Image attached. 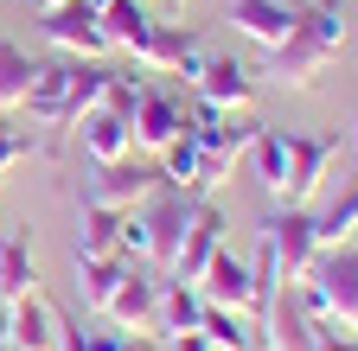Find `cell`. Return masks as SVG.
I'll return each instance as SVG.
<instances>
[{
    "mask_svg": "<svg viewBox=\"0 0 358 351\" xmlns=\"http://www.w3.org/2000/svg\"><path fill=\"white\" fill-rule=\"evenodd\" d=\"M345 38H352V20H345L339 0H307V7L294 13L288 45L262 52V58H268V77L288 83V90H307V83H320L327 64L345 52Z\"/></svg>",
    "mask_w": 358,
    "mask_h": 351,
    "instance_id": "obj_1",
    "label": "cell"
},
{
    "mask_svg": "<svg viewBox=\"0 0 358 351\" xmlns=\"http://www.w3.org/2000/svg\"><path fill=\"white\" fill-rule=\"evenodd\" d=\"M109 64L103 58H58V64H38L32 90H26V109L38 128H71L77 115H90L103 96H109Z\"/></svg>",
    "mask_w": 358,
    "mask_h": 351,
    "instance_id": "obj_2",
    "label": "cell"
},
{
    "mask_svg": "<svg viewBox=\"0 0 358 351\" xmlns=\"http://www.w3.org/2000/svg\"><path fill=\"white\" fill-rule=\"evenodd\" d=\"M294 294H301V306H307L320 326L358 332V243L320 249V255L307 262V275L294 281Z\"/></svg>",
    "mask_w": 358,
    "mask_h": 351,
    "instance_id": "obj_3",
    "label": "cell"
},
{
    "mask_svg": "<svg viewBox=\"0 0 358 351\" xmlns=\"http://www.w3.org/2000/svg\"><path fill=\"white\" fill-rule=\"evenodd\" d=\"M38 38L52 45L58 58H109V32H103V13L83 7V0H64V7L38 13Z\"/></svg>",
    "mask_w": 358,
    "mask_h": 351,
    "instance_id": "obj_4",
    "label": "cell"
},
{
    "mask_svg": "<svg viewBox=\"0 0 358 351\" xmlns=\"http://www.w3.org/2000/svg\"><path fill=\"white\" fill-rule=\"evenodd\" d=\"M192 211H199V192H186V186H154V192H148L141 224H148V255L160 262V269H173L179 243H186Z\"/></svg>",
    "mask_w": 358,
    "mask_h": 351,
    "instance_id": "obj_5",
    "label": "cell"
},
{
    "mask_svg": "<svg viewBox=\"0 0 358 351\" xmlns=\"http://www.w3.org/2000/svg\"><path fill=\"white\" fill-rule=\"evenodd\" d=\"M160 186V166L148 160H109V166H90V179H83V204H115V211H134L148 192Z\"/></svg>",
    "mask_w": 358,
    "mask_h": 351,
    "instance_id": "obj_6",
    "label": "cell"
},
{
    "mask_svg": "<svg viewBox=\"0 0 358 351\" xmlns=\"http://www.w3.org/2000/svg\"><path fill=\"white\" fill-rule=\"evenodd\" d=\"M256 332H262V345H268V351H313V345H320V320L301 306L294 281H282V294L256 313Z\"/></svg>",
    "mask_w": 358,
    "mask_h": 351,
    "instance_id": "obj_7",
    "label": "cell"
},
{
    "mask_svg": "<svg viewBox=\"0 0 358 351\" xmlns=\"http://www.w3.org/2000/svg\"><path fill=\"white\" fill-rule=\"evenodd\" d=\"M128 128H134V147L160 154L166 141H179V135H186V96H179V90H160V83H141Z\"/></svg>",
    "mask_w": 358,
    "mask_h": 351,
    "instance_id": "obj_8",
    "label": "cell"
},
{
    "mask_svg": "<svg viewBox=\"0 0 358 351\" xmlns=\"http://www.w3.org/2000/svg\"><path fill=\"white\" fill-rule=\"evenodd\" d=\"M333 154H339V135H288V186L275 204H313V192L327 186Z\"/></svg>",
    "mask_w": 358,
    "mask_h": 351,
    "instance_id": "obj_9",
    "label": "cell"
},
{
    "mask_svg": "<svg viewBox=\"0 0 358 351\" xmlns=\"http://www.w3.org/2000/svg\"><path fill=\"white\" fill-rule=\"evenodd\" d=\"M262 237H268V249H275V269H282V281H301V275H307V262L320 255L307 204H282V211L262 224Z\"/></svg>",
    "mask_w": 358,
    "mask_h": 351,
    "instance_id": "obj_10",
    "label": "cell"
},
{
    "mask_svg": "<svg viewBox=\"0 0 358 351\" xmlns=\"http://www.w3.org/2000/svg\"><path fill=\"white\" fill-rule=\"evenodd\" d=\"M205 38H199V26H186V20H166V26H154L148 32V45H141V64L148 70H166V77H199L205 70Z\"/></svg>",
    "mask_w": 358,
    "mask_h": 351,
    "instance_id": "obj_11",
    "label": "cell"
},
{
    "mask_svg": "<svg viewBox=\"0 0 358 351\" xmlns=\"http://www.w3.org/2000/svg\"><path fill=\"white\" fill-rule=\"evenodd\" d=\"M224 211L211 204V198H199V211H192V224H186V243H179V255H173V269H166V281H199L205 275V262L224 249Z\"/></svg>",
    "mask_w": 358,
    "mask_h": 351,
    "instance_id": "obj_12",
    "label": "cell"
},
{
    "mask_svg": "<svg viewBox=\"0 0 358 351\" xmlns=\"http://www.w3.org/2000/svg\"><path fill=\"white\" fill-rule=\"evenodd\" d=\"M192 287L205 294V306H237V313H250V306H256V281H250V262H243L231 243H224V249L205 262V275H199Z\"/></svg>",
    "mask_w": 358,
    "mask_h": 351,
    "instance_id": "obj_13",
    "label": "cell"
},
{
    "mask_svg": "<svg viewBox=\"0 0 358 351\" xmlns=\"http://www.w3.org/2000/svg\"><path fill=\"white\" fill-rule=\"evenodd\" d=\"M294 13H301V7H288V0H231V26H237V38H250L256 52L288 45Z\"/></svg>",
    "mask_w": 358,
    "mask_h": 351,
    "instance_id": "obj_14",
    "label": "cell"
},
{
    "mask_svg": "<svg viewBox=\"0 0 358 351\" xmlns=\"http://www.w3.org/2000/svg\"><path fill=\"white\" fill-rule=\"evenodd\" d=\"M192 96L211 109H250L256 103V77L243 58H205V70L192 77Z\"/></svg>",
    "mask_w": 358,
    "mask_h": 351,
    "instance_id": "obj_15",
    "label": "cell"
},
{
    "mask_svg": "<svg viewBox=\"0 0 358 351\" xmlns=\"http://www.w3.org/2000/svg\"><path fill=\"white\" fill-rule=\"evenodd\" d=\"M77 135H83V160H90V166H109V160H128V154H134V128H128V115L109 109V103H96L90 115H77Z\"/></svg>",
    "mask_w": 358,
    "mask_h": 351,
    "instance_id": "obj_16",
    "label": "cell"
},
{
    "mask_svg": "<svg viewBox=\"0 0 358 351\" xmlns=\"http://www.w3.org/2000/svg\"><path fill=\"white\" fill-rule=\"evenodd\" d=\"M7 345L13 351H58V306L38 287L7 306Z\"/></svg>",
    "mask_w": 358,
    "mask_h": 351,
    "instance_id": "obj_17",
    "label": "cell"
},
{
    "mask_svg": "<svg viewBox=\"0 0 358 351\" xmlns=\"http://www.w3.org/2000/svg\"><path fill=\"white\" fill-rule=\"evenodd\" d=\"M154 306H160V281L154 275H122V287L109 294V306H103V320L109 326H122V332H154Z\"/></svg>",
    "mask_w": 358,
    "mask_h": 351,
    "instance_id": "obj_18",
    "label": "cell"
},
{
    "mask_svg": "<svg viewBox=\"0 0 358 351\" xmlns=\"http://www.w3.org/2000/svg\"><path fill=\"white\" fill-rule=\"evenodd\" d=\"M38 287V255H32V230L0 224V300H20Z\"/></svg>",
    "mask_w": 358,
    "mask_h": 351,
    "instance_id": "obj_19",
    "label": "cell"
},
{
    "mask_svg": "<svg viewBox=\"0 0 358 351\" xmlns=\"http://www.w3.org/2000/svg\"><path fill=\"white\" fill-rule=\"evenodd\" d=\"M307 217H313V243H320V249L352 243L358 237V179H345L327 204H307Z\"/></svg>",
    "mask_w": 358,
    "mask_h": 351,
    "instance_id": "obj_20",
    "label": "cell"
},
{
    "mask_svg": "<svg viewBox=\"0 0 358 351\" xmlns=\"http://www.w3.org/2000/svg\"><path fill=\"white\" fill-rule=\"evenodd\" d=\"M205 320V294L192 281H160V306H154V338H173V332H199Z\"/></svg>",
    "mask_w": 358,
    "mask_h": 351,
    "instance_id": "obj_21",
    "label": "cell"
},
{
    "mask_svg": "<svg viewBox=\"0 0 358 351\" xmlns=\"http://www.w3.org/2000/svg\"><path fill=\"white\" fill-rule=\"evenodd\" d=\"M154 26L160 20L148 13V0H103V32H109L115 52H134V58H141V45H148Z\"/></svg>",
    "mask_w": 358,
    "mask_h": 351,
    "instance_id": "obj_22",
    "label": "cell"
},
{
    "mask_svg": "<svg viewBox=\"0 0 358 351\" xmlns=\"http://www.w3.org/2000/svg\"><path fill=\"white\" fill-rule=\"evenodd\" d=\"M122 275H128V255L122 249L115 255H77V300L90 306V313H103L109 294L122 287Z\"/></svg>",
    "mask_w": 358,
    "mask_h": 351,
    "instance_id": "obj_23",
    "label": "cell"
},
{
    "mask_svg": "<svg viewBox=\"0 0 358 351\" xmlns=\"http://www.w3.org/2000/svg\"><path fill=\"white\" fill-rule=\"evenodd\" d=\"M115 249H122V211L83 204L77 211V255H115Z\"/></svg>",
    "mask_w": 358,
    "mask_h": 351,
    "instance_id": "obj_24",
    "label": "cell"
},
{
    "mask_svg": "<svg viewBox=\"0 0 358 351\" xmlns=\"http://www.w3.org/2000/svg\"><path fill=\"white\" fill-rule=\"evenodd\" d=\"M199 332H205V338H211L217 351H250V345H262L256 320H250V313H237V306H205Z\"/></svg>",
    "mask_w": 358,
    "mask_h": 351,
    "instance_id": "obj_25",
    "label": "cell"
},
{
    "mask_svg": "<svg viewBox=\"0 0 358 351\" xmlns=\"http://www.w3.org/2000/svg\"><path fill=\"white\" fill-rule=\"evenodd\" d=\"M250 166H256L262 192L282 198V186H288V135H282V128H262V135L250 141Z\"/></svg>",
    "mask_w": 358,
    "mask_h": 351,
    "instance_id": "obj_26",
    "label": "cell"
},
{
    "mask_svg": "<svg viewBox=\"0 0 358 351\" xmlns=\"http://www.w3.org/2000/svg\"><path fill=\"white\" fill-rule=\"evenodd\" d=\"M32 77H38L32 52H20L13 38H0V115H7V109H26V90H32Z\"/></svg>",
    "mask_w": 358,
    "mask_h": 351,
    "instance_id": "obj_27",
    "label": "cell"
},
{
    "mask_svg": "<svg viewBox=\"0 0 358 351\" xmlns=\"http://www.w3.org/2000/svg\"><path fill=\"white\" fill-rule=\"evenodd\" d=\"M192 179H199V141L179 135V141L160 147V186H186L192 192Z\"/></svg>",
    "mask_w": 358,
    "mask_h": 351,
    "instance_id": "obj_28",
    "label": "cell"
},
{
    "mask_svg": "<svg viewBox=\"0 0 358 351\" xmlns=\"http://www.w3.org/2000/svg\"><path fill=\"white\" fill-rule=\"evenodd\" d=\"M38 154H45V141H38V135H26V128H7V121H0V179H7L13 166L38 160Z\"/></svg>",
    "mask_w": 358,
    "mask_h": 351,
    "instance_id": "obj_29",
    "label": "cell"
},
{
    "mask_svg": "<svg viewBox=\"0 0 358 351\" xmlns=\"http://www.w3.org/2000/svg\"><path fill=\"white\" fill-rule=\"evenodd\" d=\"M122 255H148V224H141V211H122Z\"/></svg>",
    "mask_w": 358,
    "mask_h": 351,
    "instance_id": "obj_30",
    "label": "cell"
},
{
    "mask_svg": "<svg viewBox=\"0 0 358 351\" xmlns=\"http://www.w3.org/2000/svg\"><path fill=\"white\" fill-rule=\"evenodd\" d=\"M313 351H358V332H345V326H320V345Z\"/></svg>",
    "mask_w": 358,
    "mask_h": 351,
    "instance_id": "obj_31",
    "label": "cell"
},
{
    "mask_svg": "<svg viewBox=\"0 0 358 351\" xmlns=\"http://www.w3.org/2000/svg\"><path fill=\"white\" fill-rule=\"evenodd\" d=\"M160 345H166V351H217L205 332H173V338H160Z\"/></svg>",
    "mask_w": 358,
    "mask_h": 351,
    "instance_id": "obj_32",
    "label": "cell"
},
{
    "mask_svg": "<svg viewBox=\"0 0 358 351\" xmlns=\"http://www.w3.org/2000/svg\"><path fill=\"white\" fill-rule=\"evenodd\" d=\"M122 351H166V345H160L154 332H128V345H122Z\"/></svg>",
    "mask_w": 358,
    "mask_h": 351,
    "instance_id": "obj_33",
    "label": "cell"
},
{
    "mask_svg": "<svg viewBox=\"0 0 358 351\" xmlns=\"http://www.w3.org/2000/svg\"><path fill=\"white\" fill-rule=\"evenodd\" d=\"M7 306H13V300H0V351H7Z\"/></svg>",
    "mask_w": 358,
    "mask_h": 351,
    "instance_id": "obj_34",
    "label": "cell"
},
{
    "mask_svg": "<svg viewBox=\"0 0 358 351\" xmlns=\"http://www.w3.org/2000/svg\"><path fill=\"white\" fill-rule=\"evenodd\" d=\"M160 7H166V13H173V20H179V13H186V0H160Z\"/></svg>",
    "mask_w": 358,
    "mask_h": 351,
    "instance_id": "obj_35",
    "label": "cell"
},
{
    "mask_svg": "<svg viewBox=\"0 0 358 351\" xmlns=\"http://www.w3.org/2000/svg\"><path fill=\"white\" fill-rule=\"evenodd\" d=\"M32 7H38V13H52V7H64V0H32Z\"/></svg>",
    "mask_w": 358,
    "mask_h": 351,
    "instance_id": "obj_36",
    "label": "cell"
},
{
    "mask_svg": "<svg viewBox=\"0 0 358 351\" xmlns=\"http://www.w3.org/2000/svg\"><path fill=\"white\" fill-rule=\"evenodd\" d=\"M352 141H358V121H352Z\"/></svg>",
    "mask_w": 358,
    "mask_h": 351,
    "instance_id": "obj_37",
    "label": "cell"
},
{
    "mask_svg": "<svg viewBox=\"0 0 358 351\" xmlns=\"http://www.w3.org/2000/svg\"><path fill=\"white\" fill-rule=\"evenodd\" d=\"M250 351H268V345H250Z\"/></svg>",
    "mask_w": 358,
    "mask_h": 351,
    "instance_id": "obj_38",
    "label": "cell"
},
{
    "mask_svg": "<svg viewBox=\"0 0 358 351\" xmlns=\"http://www.w3.org/2000/svg\"><path fill=\"white\" fill-rule=\"evenodd\" d=\"M7 351H13V345H7Z\"/></svg>",
    "mask_w": 358,
    "mask_h": 351,
    "instance_id": "obj_39",
    "label": "cell"
}]
</instances>
